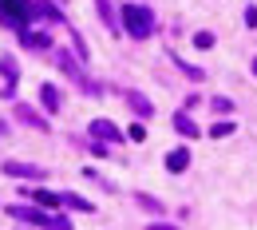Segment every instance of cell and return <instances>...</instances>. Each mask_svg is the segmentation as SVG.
Segmentation results:
<instances>
[{
  "instance_id": "cell-12",
  "label": "cell",
  "mask_w": 257,
  "mask_h": 230,
  "mask_svg": "<svg viewBox=\"0 0 257 230\" xmlns=\"http://www.w3.org/2000/svg\"><path fill=\"white\" fill-rule=\"evenodd\" d=\"M40 99H44V107H48V111H60V92H56L52 84H48V88H40Z\"/></svg>"
},
{
  "instance_id": "cell-10",
  "label": "cell",
  "mask_w": 257,
  "mask_h": 230,
  "mask_svg": "<svg viewBox=\"0 0 257 230\" xmlns=\"http://www.w3.org/2000/svg\"><path fill=\"white\" fill-rule=\"evenodd\" d=\"M127 103L135 107V115H143V119H147V115H155V107H151V99L143 96V92H127Z\"/></svg>"
},
{
  "instance_id": "cell-5",
  "label": "cell",
  "mask_w": 257,
  "mask_h": 230,
  "mask_svg": "<svg viewBox=\"0 0 257 230\" xmlns=\"http://www.w3.org/2000/svg\"><path fill=\"white\" fill-rule=\"evenodd\" d=\"M4 175H12V179H44V167H32V163H16V159H8L4 163Z\"/></svg>"
},
{
  "instance_id": "cell-6",
  "label": "cell",
  "mask_w": 257,
  "mask_h": 230,
  "mask_svg": "<svg viewBox=\"0 0 257 230\" xmlns=\"http://www.w3.org/2000/svg\"><path fill=\"white\" fill-rule=\"evenodd\" d=\"M0 96L8 99V96H16V64L4 56L0 60Z\"/></svg>"
},
{
  "instance_id": "cell-2",
  "label": "cell",
  "mask_w": 257,
  "mask_h": 230,
  "mask_svg": "<svg viewBox=\"0 0 257 230\" xmlns=\"http://www.w3.org/2000/svg\"><path fill=\"white\" fill-rule=\"evenodd\" d=\"M32 20H36V4H28V0H0V24L24 32Z\"/></svg>"
},
{
  "instance_id": "cell-1",
  "label": "cell",
  "mask_w": 257,
  "mask_h": 230,
  "mask_svg": "<svg viewBox=\"0 0 257 230\" xmlns=\"http://www.w3.org/2000/svg\"><path fill=\"white\" fill-rule=\"evenodd\" d=\"M123 28H127L135 40H147V36L155 32V12L151 8H143V4H123Z\"/></svg>"
},
{
  "instance_id": "cell-4",
  "label": "cell",
  "mask_w": 257,
  "mask_h": 230,
  "mask_svg": "<svg viewBox=\"0 0 257 230\" xmlns=\"http://www.w3.org/2000/svg\"><path fill=\"white\" fill-rule=\"evenodd\" d=\"M91 139H95V143H123V131H119L111 119H95V123H91Z\"/></svg>"
},
{
  "instance_id": "cell-8",
  "label": "cell",
  "mask_w": 257,
  "mask_h": 230,
  "mask_svg": "<svg viewBox=\"0 0 257 230\" xmlns=\"http://www.w3.org/2000/svg\"><path fill=\"white\" fill-rule=\"evenodd\" d=\"M20 44H24V48H32V52H44V48H52V36H48V32H32V28H24V32H20Z\"/></svg>"
},
{
  "instance_id": "cell-7",
  "label": "cell",
  "mask_w": 257,
  "mask_h": 230,
  "mask_svg": "<svg viewBox=\"0 0 257 230\" xmlns=\"http://www.w3.org/2000/svg\"><path fill=\"white\" fill-rule=\"evenodd\" d=\"M60 67H64L67 75H75V84H79V88H83V92H91V96H95V92H99L95 84H91V80H87V75H83V71H79V67L71 64V56H67V52H60Z\"/></svg>"
},
{
  "instance_id": "cell-13",
  "label": "cell",
  "mask_w": 257,
  "mask_h": 230,
  "mask_svg": "<svg viewBox=\"0 0 257 230\" xmlns=\"http://www.w3.org/2000/svg\"><path fill=\"white\" fill-rule=\"evenodd\" d=\"M64 206H71V210H83V214H91V210H95V206H91L83 195H64Z\"/></svg>"
},
{
  "instance_id": "cell-16",
  "label": "cell",
  "mask_w": 257,
  "mask_h": 230,
  "mask_svg": "<svg viewBox=\"0 0 257 230\" xmlns=\"http://www.w3.org/2000/svg\"><path fill=\"white\" fill-rule=\"evenodd\" d=\"M135 198H139V202H143V210H151V214H162V210H166L159 198H151V195H135Z\"/></svg>"
},
{
  "instance_id": "cell-24",
  "label": "cell",
  "mask_w": 257,
  "mask_h": 230,
  "mask_svg": "<svg viewBox=\"0 0 257 230\" xmlns=\"http://www.w3.org/2000/svg\"><path fill=\"white\" fill-rule=\"evenodd\" d=\"M253 71H257V60H253Z\"/></svg>"
},
{
  "instance_id": "cell-23",
  "label": "cell",
  "mask_w": 257,
  "mask_h": 230,
  "mask_svg": "<svg viewBox=\"0 0 257 230\" xmlns=\"http://www.w3.org/2000/svg\"><path fill=\"white\" fill-rule=\"evenodd\" d=\"M151 230H178V226H162V222H155V226H151Z\"/></svg>"
},
{
  "instance_id": "cell-15",
  "label": "cell",
  "mask_w": 257,
  "mask_h": 230,
  "mask_svg": "<svg viewBox=\"0 0 257 230\" xmlns=\"http://www.w3.org/2000/svg\"><path fill=\"white\" fill-rule=\"evenodd\" d=\"M16 115H20V123H32V127H44V119L36 115L32 107H16Z\"/></svg>"
},
{
  "instance_id": "cell-20",
  "label": "cell",
  "mask_w": 257,
  "mask_h": 230,
  "mask_svg": "<svg viewBox=\"0 0 257 230\" xmlns=\"http://www.w3.org/2000/svg\"><path fill=\"white\" fill-rule=\"evenodd\" d=\"M210 103H214V111H233V103H229V99H225V96H218V99H210Z\"/></svg>"
},
{
  "instance_id": "cell-3",
  "label": "cell",
  "mask_w": 257,
  "mask_h": 230,
  "mask_svg": "<svg viewBox=\"0 0 257 230\" xmlns=\"http://www.w3.org/2000/svg\"><path fill=\"white\" fill-rule=\"evenodd\" d=\"M20 222H32V226H44V230H71V222L67 218H60V214H44V210H36V206H24V202H16V206H8Z\"/></svg>"
},
{
  "instance_id": "cell-14",
  "label": "cell",
  "mask_w": 257,
  "mask_h": 230,
  "mask_svg": "<svg viewBox=\"0 0 257 230\" xmlns=\"http://www.w3.org/2000/svg\"><path fill=\"white\" fill-rule=\"evenodd\" d=\"M36 202H40V206H64V195H56V191H36Z\"/></svg>"
},
{
  "instance_id": "cell-18",
  "label": "cell",
  "mask_w": 257,
  "mask_h": 230,
  "mask_svg": "<svg viewBox=\"0 0 257 230\" xmlns=\"http://www.w3.org/2000/svg\"><path fill=\"white\" fill-rule=\"evenodd\" d=\"M99 16H103V24L115 28V16H111V4H107V0H99Z\"/></svg>"
},
{
  "instance_id": "cell-21",
  "label": "cell",
  "mask_w": 257,
  "mask_h": 230,
  "mask_svg": "<svg viewBox=\"0 0 257 230\" xmlns=\"http://www.w3.org/2000/svg\"><path fill=\"white\" fill-rule=\"evenodd\" d=\"M178 67H182V71H186L190 80H202V71H198V67H190V64H186V60H178Z\"/></svg>"
},
{
  "instance_id": "cell-22",
  "label": "cell",
  "mask_w": 257,
  "mask_h": 230,
  "mask_svg": "<svg viewBox=\"0 0 257 230\" xmlns=\"http://www.w3.org/2000/svg\"><path fill=\"white\" fill-rule=\"evenodd\" d=\"M245 24H249V28H257V8H253V4L245 8Z\"/></svg>"
},
{
  "instance_id": "cell-11",
  "label": "cell",
  "mask_w": 257,
  "mask_h": 230,
  "mask_svg": "<svg viewBox=\"0 0 257 230\" xmlns=\"http://www.w3.org/2000/svg\"><path fill=\"white\" fill-rule=\"evenodd\" d=\"M174 127H178V135H186V139H198V123H194L190 115H174Z\"/></svg>"
},
{
  "instance_id": "cell-19",
  "label": "cell",
  "mask_w": 257,
  "mask_h": 230,
  "mask_svg": "<svg viewBox=\"0 0 257 230\" xmlns=\"http://www.w3.org/2000/svg\"><path fill=\"white\" fill-rule=\"evenodd\" d=\"M194 44H198V48H214V32H198Z\"/></svg>"
},
{
  "instance_id": "cell-9",
  "label": "cell",
  "mask_w": 257,
  "mask_h": 230,
  "mask_svg": "<svg viewBox=\"0 0 257 230\" xmlns=\"http://www.w3.org/2000/svg\"><path fill=\"white\" fill-rule=\"evenodd\" d=\"M186 167H190V151H186V147H174V151L166 155V171H170V175H182Z\"/></svg>"
},
{
  "instance_id": "cell-17",
  "label": "cell",
  "mask_w": 257,
  "mask_h": 230,
  "mask_svg": "<svg viewBox=\"0 0 257 230\" xmlns=\"http://www.w3.org/2000/svg\"><path fill=\"white\" fill-rule=\"evenodd\" d=\"M229 131H233V123H229V119H225V123H214V127H210V135H214V139H225Z\"/></svg>"
}]
</instances>
